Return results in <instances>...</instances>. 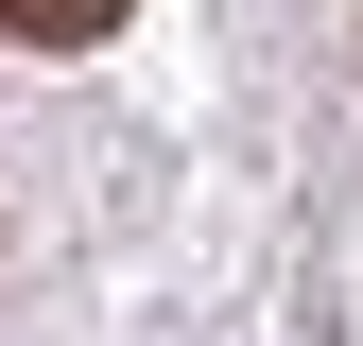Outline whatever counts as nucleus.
<instances>
[{
	"label": "nucleus",
	"instance_id": "obj_1",
	"mask_svg": "<svg viewBox=\"0 0 363 346\" xmlns=\"http://www.w3.org/2000/svg\"><path fill=\"white\" fill-rule=\"evenodd\" d=\"M86 35H121V0H0V52H86Z\"/></svg>",
	"mask_w": 363,
	"mask_h": 346
}]
</instances>
